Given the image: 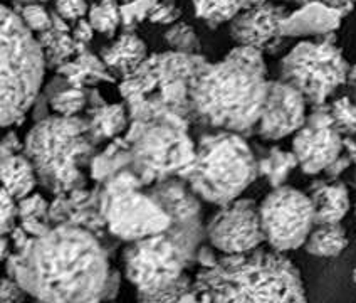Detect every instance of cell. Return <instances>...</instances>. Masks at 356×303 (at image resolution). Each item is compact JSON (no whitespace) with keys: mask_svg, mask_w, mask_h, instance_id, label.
Here are the masks:
<instances>
[{"mask_svg":"<svg viewBox=\"0 0 356 303\" xmlns=\"http://www.w3.org/2000/svg\"><path fill=\"white\" fill-rule=\"evenodd\" d=\"M299 167L306 176L325 172L330 164L341 155L343 137L334 130L330 104L311 107L305 125L294 133L293 148Z\"/></svg>","mask_w":356,"mask_h":303,"instance_id":"13","label":"cell"},{"mask_svg":"<svg viewBox=\"0 0 356 303\" xmlns=\"http://www.w3.org/2000/svg\"><path fill=\"white\" fill-rule=\"evenodd\" d=\"M129 127L124 133L131 164L145 187L181 177L197 155V141L188 135L190 120L170 110L156 93L129 101Z\"/></svg>","mask_w":356,"mask_h":303,"instance_id":"4","label":"cell"},{"mask_svg":"<svg viewBox=\"0 0 356 303\" xmlns=\"http://www.w3.org/2000/svg\"><path fill=\"white\" fill-rule=\"evenodd\" d=\"M24 153L34 162L39 184L52 196L86 187L84 169H89L98 147L89 137L83 116L49 115L27 133Z\"/></svg>","mask_w":356,"mask_h":303,"instance_id":"5","label":"cell"},{"mask_svg":"<svg viewBox=\"0 0 356 303\" xmlns=\"http://www.w3.org/2000/svg\"><path fill=\"white\" fill-rule=\"evenodd\" d=\"M15 226H19V202L10 192L2 189V222H0L2 236L10 234Z\"/></svg>","mask_w":356,"mask_h":303,"instance_id":"37","label":"cell"},{"mask_svg":"<svg viewBox=\"0 0 356 303\" xmlns=\"http://www.w3.org/2000/svg\"><path fill=\"white\" fill-rule=\"evenodd\" d=\"M56 75L66 81L70 86L95 88L98 83H116L118 78L108 70L101 56H95L91 51L84 49L74 59L56 70Z\"/></svg>","mask_w":356,"mask_h":303,"instance_id":"22","label":"cell"},{"mask_svg":"<svg viewBox=\"0 0 356 303\" xmlns=\"http://www.w3.org/2000/svg\"><path fill=\"white\" fill-rule=\"evenodd\" d=\"M307 194L313 201L316 224L341 222L350 211V191L345 182L338 179L314 180Z\"/></svg>","mask_w":356,"mask_h":303,"instance_id":"19","label":"cell"},{"mask_svg":"<svg viewBox=\"0 0 356 303\" xmlns=\"http://www.w3.org/2000/svg\"><path fill=\"white\" fill-rule=\"evenodd\" d=\"M84 118L88 120L89 137L99 147L103 141H111L123 137L129 127V111L124 101L121 103H103L88 108Z\"/></svg>","mask_w":356,"mask_h":303,"instance_id":"21","label":"cell"},{"mask_svg":"<svg viewBox=\"0 0 356 303\" xmlns=\"http://www.w3.org/2000/svg\"><path fill=\"white\" fill-rule=\"evenodd\" d=\"M330 113L333 118V127L341 137L356 135V103L348 96L334 100L330 103Z\"/></svg>","mask_w":356,"mask_h":303,"instance_id":"33","label":"cell"},{"mask_svg":"<svg viewBox=\"0 0 356 303\" xmlns=\"http://www.w3.org/2000/svg\"><path fill=\"white\" fill-rule=\"evenodd\" d=\"M49 219L52 224H76L88 229L101 241L108 256L118 248L120 240L109 233L106 221L99 211V189L81 187L67 194L54 196L49 204Z\"/></svg>","mask_w":356,"mask_h":303,"instance_id":"15","label":"cell"},{"mask_svg":"<svg viewBox=\"0 0 356 303\" xmlns=\"http://www.w3.org/2000/svg\"><path fill=\"white\" fill-rule=\"evenodd\" d=\"M129 164H131V157H129L127 140L124 137H118L92 157L91 165H89V172H91L89 176L96 184H101L115 173L129 169Z\"/></svg>","mask_w":356,"mask_h":303,"instance_id":"25","label":"cell"},{"mask_svg":"<svg viewBox=\"0 0 356 303\" xmlns=\"http://www.w3.org/2000/svg\"><path fill=\"white\" fill-rule=\"evenodd\" d=\"M159 0H123L121 3V27L127 32H135L138 24L149 17Z\"/></svg>","mask_w":356,"mask_h":303,"instance_id":"34","label":"cell"},{"mask_svg":"<svg viewBox=\"0 0 356 303\" xmlns=\"http://www.w3.org/2000/svg\"><path fill=\"white\" fill-rule=\"evenodd\" d=\"M207 240L202 219L172 222L168 229L124 246V277L136 292L153 293L175 283L185 268L197 261V251Z\"/></svg>","mask_w":356,"mask_h":303,"instance_id":"7","label":"cell"},{"mask_svg":"<svg viewBox=\"0 0 356 303\" xmlns=\"http://www.w3.org/2000/svg\"><path fill=\"white\" fill-rule=\"evenodd\" d=\"M289 10L284 3L266 2L250 7L230 20V38L237 46L256 47L262 52H276L282 44L281 26Z\"/></svg>","mask_w":356,"mask_h":303,"instance_id":"16","label":"cell"},{"mask_svg":"<svg viewBox=\"0 0 356 303\" xmlns=\"http://www.w3.org/2000/svg\"><path fill=\"white\" fill-rule=\"evenodd\" d=\"M99 56L108 70L121 79L138 70L140 64L148 58V51L147 44L136 32L123 31V34L101 49Z\"/></svg>","mask_w":356,"mask_h":303,"instance_id":"20","label":"cell"},{"mask_svg":"<svg viewBox=\"0 0 356 303\" xmlns=\"http://www.w3.org/2000/svg\"><path fill=\"white\" fill-rule=\"evenodd\" d=\"M88 20L96 32L113 38L121 26V6L116 0H99L89 7Z\"/></svg>","mask_w":356,"mask_h":303,"instance_id":"29","label":"cell"},{"mask_svg":"<svg viewBox=\"0 0 356 303\" xmlns=\"http://www.w3.org/2000/svg\"><path fill=\"white\" fill-rule=\"evenodd\" d=\"M92 36H95V27L91 26L88 17L79 19L74 22V27H72V38L78 40L83 46H88L91 42Z\"/></svg>","mask_w":356,"mask_h":303,"instance_id":"41","label":"cell"},{"mask_svg":"<svg viewBox=\"0 0 356 303\" xmlns=\"http://www.w3.org/2000/svg\"><path fill=\"white\" fill-rule=\"evenodd\" d=\"M192 288L193 280L187 273H184L175 283H172L167 288L159 290V292H138V295H136V303H178L185 295L192 292Z\"/></svg>","mask_w":356,"mask_h":303,"instance_id":"32","label":"cell"},{"mask_svg":"<svg viewBox=\"0 0 356 303\" xmlns=\"http://www.w3.org/2000/svg\"><path fill=\"white\" fill-rule=\"evenodd\" d=\"M198 303H307L294 263L276 249L224 254L193 280Z\"/></svg>","mask_w":356,"mask_h":303,"instance_id":"3","label":"cell"},{"mask_svg":"<svg viewBox=\"0 0 356 303\" xmlns=\"http://www.w3.org/2000/svg\"><path fill=\"white\" fill-rule=\"evenodd\" d=\"M279 3H287V2H294V0H277Z\"/></svg>","mask_w":356,"mask_h":303,"instance_id":"53","label":"cell"},{"mask_svg":"<svg viewBox=\"0 0 356 303\" xmlns=\"http://www.w3.org/2000/svg\"><path fill=\"white\" fill-rule=\"evenodd\" d=\"M218 261L216 248L212 244H202L197 251V263H200L202 268H212Z\"/></svg>","mask_w":356,"mask_h":303,"instance_id":"46","label":"cell"},{"mask_svg":"<svg viewBox=\"0 0 356 303\" xmlns=\"http://www.w3.org/2000/svg\"><path fill=\"white\" fill-rule=\"evenodd\" d=\"M2 160V184L15 199H24L34 192L39 184L35 165L24 152L0 157Z\"/></svg>","mask_w":356,"mask_h":303,"instance_id":"24","label":"cell"},{"mask_svg":"<svg viewBox=\"0 0 356 303\" xmlns=\"http://www.w3.org/2000/svg\"><path fill=\"white\" fill-rule=\"evenodd\" d=\"M2 46H0V121L2 127L20 125L38 100L47 61L39 38L20 15L2 7Z\"/></svg>","mask_w":356,"mask_h":303,"instance_id":"8","label":"cell"},{"mask_svg":"<svg viewBox=\"0 0 356 303\" xmlns=\"http://www.w3.org/2000/svg\"><path fill=\"white\" fill-rule=\"evenodd\" d=\"M120 285H121V273L118 272V270L111 268L109 270V277H108L106 285H104L103 293H101V303L115 300L116 295H118Z\"/></svg>","mask_w":356,"mask_h":303,"instance_id":"42","label":"cell"},{"mask_svg":"<svg viewBox=\"0 0 356 303\" xmlns=\"http://www.w3.org/2000/svg\"><path fill=\"white\" fill-rule=\"evenodd\" d=\"M165 42L172 51L188 52V54H200V40L195 29L185 22L172 24L165 32Z\"/></svg>","mask_w":356,"mask_h":303,"instance_id":"31","label":"cell"},{"mask_svg":"<svg viewBox=\"0 0 356 303\" xmlns=\"http://www.w3.org/2000/svg\"><path fill=\"white\" fill-rule=\"evenodd\" d=\"M294 2H296L298 6H302V3L307 2H321L325 3V6L331 7V9H337L343 17H346V15H350L351 12H353L356 0H294Z\"/></svg>","mask_w":356,"mask_h":303,"instance_id":"43","label":"cell"},{"mask_svg":"<svg viewBox=\"0 0 356 303\" xmlns=\"http://www.w3.org/2000/svg\"><path fill=\"white\" fill-rule=\"evenodd\" d=\"M34 303H44V302H40V300H35Z\"/></svg>","mask_w":356,"mask_h":303,"instance_id":"55","label":"cell"},{"mask_svg":"<svg viewBox=\"0 0 356 303\" xmlns=\"http://www.w3.org/2000/svg\"><path fill=\"white\" fill-rule=\"evenodd\" d=\"M307 101L301 91L284 79H273L267 84V96L261 118L256 125V135L267 141H276L294 135L305 125Z\"/></svg>","mask_w":356,"mask_h":303,"instance_id":"14","label":"cell"},{"mask_svg":"<svg viewBox=\"0 0 356 303\" xmlns=\"http://www.w3.org/2000/svg\"><path fill=\"white\" fill-rule=\"evenodd\" d=\"M343 148L350 155V159L356 165V141L351 137H343Z\"/></svg>","mask_w":356,"mask_h":303,"instance_id":"47","label":"cell"},{"mask_svg":"<svg viewBox=\"0 0 356 303\" xmlns=\"http://www.w3.org/2000/svg\"><path fill=\"white\" fill-rule=\"evenodd\" d=\"M353 280H355V283H356V268L353 270Z\"/></svg>","mask_w":356,"mask_h":303,"instance_id":"54","label":"cell"},{"mask_svg":"<svg viewBox=\"0 0 356 303\" xmlns=\"http://www.w3.org/2000/svg\"><path fill=\"white\" fill-rule=\"evenodd\" d=\"M195 15L209 26L230 22L238 12L244 10L242 0H193Z\"/></svg>","mask_w":356,"mask_h":303,"instance_id":"28","label":"cell"},{"mask_svg":"<svg viewBox=\"0 0 356 303\" xmlns=\"http://www.w3.org/2000/svg\"><path fill=\"white\" fill-rule=\"evenodd\" d=\"M178 303H198V298H197V293H195V290L192 288V292H190L188 295H185L184 298H181L180 302Z\"/></svg>","mask_w":356,"mask_h":303,"instance_id":"49","label":"cell"},{"mask_svg":"<svg viewBox=\"0 0 356 303\" xmlns=\"http://www.w3.org/2000/svg\"><path fill=\"white\" fill-rule=\"evenodd\" d=\"M103 303H115V302H103Z\"/></svg>","mask_w":356,"mask_h":303,"instance_id":"56","label":"cell"},{"mask_svg":"<svg viewBox=\"0 0 356 303\" xmlns=\"http://www.w3.org/2000/svg\"><path fill=\"white\" fill-rule=\"evenodd\" d=\"M147 191L165 209L172 222L202 219L200 197L181 177H170V179L155 182L147 187Z\"/></svg>","mask_w":356,"mask_h":303,"instance_id":"18","label":"cell"},{"mask_svg":"<svg viewBox=\"0 0 356 303\" xmlns=\"http://www.w3.org/2000/svg\"><path fill=\"white\" fill-rule=\"evenodd\" d=\"M266 2H269V0H242V3H244V9L262 6V3H266Z\"/></svg>","mask_w":356,"mask_h":303,"instance_id":"50","label":"cell"},{"mask_svg":"<svg viewBox=\"0 0 356 303\" xmlns=\"http://www.w3.org/2000/svg\"><path fill=\"white\" fill-rule=\"evenodd\" d=\"M343 19L337 9L321 2H307L286 15L281 32L284 38H323L334 34Z\"/></svg>","mask_w":356,"mask_h":303,"instance_id":"17","label":"cell"},{"mask_svg":"<svg viewBox=\"0 0 356 303\" xmlns=\"http://www.w3.org/2000/svg\"><path fill=\"white\" fill-rule=\"evenodd\" d=\"M259 212L266 241L281 253L305 246L316 226L309 194L286 184L267 194L259 204Z\"/></svg>","mask_w":356,"mask_h":303,"instance_id":"11","label":"cell"},{"mask_svg":"<svg viewBox=\"0 0 356 303\" xmlns=\"http://www.w3.org/2000/svg\"><path fill=\"white\" fill-rule=\"evenodd\" d=\"M209 244L224 254L248 253L266 241L259 204L249 197L220 205L205 224Z\"/></svg>","mask_w":356,"mask_h":303,"instance_id":"12","label":"cell"},{"mask_svg":"<svg viewBox=\"0 0 356 303\" xmlns=\"http://www.w3.org/2000/svg\"><path fill=\"white\" fill-rule=\"evenodd\" d=\"M19 222L29 217H42L49 219V204L40 194L32 192L24 199H19ZM51 221V219H49Z\"/></svg>","mask_w":356,"mask_h":303,"instance_id":"36","label":"cell"},{"mask_svg":"<svg viewBox=\"0 0 356 303\" xmlns=\"http://www.w3.org/2000/svg\"><path fill=\"white\" fill-rule=\"evenodd\" d=\"M26 295H29L24 290L17 280H12L10 277H6L2 280V292H0V303H24Z\"/></svg>","mask_w":356,"mask_h":303,"instance_id":"40","label":"cell"},{"mask_svg":"<svg viewBox=\"0 0 356 303\" xmlns=\"http://www.w3.org/2000/svg\"><path fill=\"white\" fill-rule=\"evenodd\" d=\"M89 7L86 0H56V14L66 19L67 22L88 17Z\"/></svg>","mask_w":356,"mask_h":303,"instance_id":"39","label":"cell"},{"mask_svg":"<svg viewBox=\"0 0 356 303\" xmlns=\"http://www.w3.org/2000/svg\"><path fill=\"white\" fill-rule=\"evenodd\" d=\"M99 211L109 233L120 241L131 242L170 228L172 219L149 196L140 177L124 169L98 184Z\"/></svg>","mask_w":356,"mask_h":303,"instance_id":"9","label":"cell"},{"mask_svg":"<svg viewBox=\"0 0 356 303\" xmlns=\"http://www.w3.org/2000/svg\"><path fill=\"white\" fill-rule=\"evenodd\" d=\"M259 176L266 177L270 187H281L286 184L289 173L299 167L298 157L294 152L282 150L279 147H270L264 155L257 157Z\"/></svg>","mask_w":356,"mask_h":303,"instance_id":"27","label":"cell"},{"mask_svg":"<svg viewBox=\"0 0 356 303\" xmlns=\"http://www.w3.org/2000/svg\"><path fill=\"white\" fill-rule=\"evenodd\" d=\"M39 42L46 54L47 66L58 70L59 66L66 64L67 61L74 59L79 52H83L88 46H83L72 38V29L66 19L58 14H52L51 29L39 34Z\"/></svg>","mask_w":356,"mask_h":303,"instance_id":"23","label":"cell"},{"mask_svg":"<svg viewBox=\"0 0 356 303\" xmlns=\"http://www.w3.org/2000/svg\"><path fill=\"white\" fill-rule=\"evenodd\" d=\"M351 164H353V162H351L350 155H348V153L343 150L341 155H339L338 159L333 162V164H330L326 167V171H325L326 177H327V179H338V177L341 176V173L345 172Z\"/></svg>","mask_w":356,"mask_h":303,"instance_id":"44","label":"cell"},{"mask_svg":"<svg viewBox=\"0 0 356 303\" xmlns=\"http://www.w3.org/2000/svg\"><path fill=\"white\" fill-rule=\"evenodd\" d=\"M20 19L24 20L32 32H46L52 26V14L44 9L40 3H26L19 12Z\"/></svg>","mask_w":356,"mask_h":303,"instance_id":"35","label":"cell"},{"mask_svg":"<svg viewBox=\"0 0 356 303\" xmlns=\"http://www.w3.org/2000/svg\"><path fill=\"white\" fill-rule=\"evenodd\" d=\"M348 81H351V83H356V64H355V66L350 68V75H348Z\"/></svg>","mask_w":356,"mask_h":303,"instance_id":"51","label":"cell"},{"mask_svg":"<svg viewBox=\"0 0 356 303\" xmlns=\"http://www.w3.org/2000/svg\"><path fill=\"white\" fill-rule=\"evenodd\" d=\"M0 157H6V155H12V153H19L24 152V141L19 140L17 133L9 132L6 135V139L2 140V145H0Z\"/></svg>","mask_w":356,"mask_h":303,"instance_id":"45","label":"cell"},{"mask_svg":"<svg viewBox=\"0 0 356 303\" xmlns=\"http://www.w3.org/2000/svg\"><path fill=\"white\" fill-rule=\"evenodd\" d=\"M9 242H10L9 238L2 236V260L3 261L9 260V256L12 254V251L9 249Z\"/></svg>","mask_w":356,"mask_h":303,"instance_id":"48","label":"cell"},{"mask_svg":"<svg viewBox=\"0 0 356 303\" xmlns=\"http://www.w3.org/2000/svg\"><path fill=\"white\" fill-rule=\"evenodd\" d=\"M350 68L334 34H327L298 42L282 58L279 72L281 79L302 93L309 107H319L346 83Z\"/></svg>","mask_w":356,"mask_h":303,"instance_id":"10","label":"cell"},{"mask_svg":"<svg viewBox=\"0 0 356 303\" xmlns=\"http://www.w3.org/2000/svg\"><path fill=\"white\" fill-rule=\"evenodd\" d=\"M264 52L236 46L209 63L190 83V121L209 130L241 135L256 130L267 96Z\"/></svg>","mask_w":356,"mask_h":303,"instance_id":"2","label":"cell"},{"mask_svg":"<svg viewBox=\"0 0 356 303\" xmlns=\"http://www.w3.org/2000/svg\"><path fill=\"white\" fill-rule=\"evenodd\" d=\"M181 10L173 0H159L153 7L148 20L153 24H163V26H172L180 20Z\"/></svg>","mask_w":356,"mask_h":303,"instance_id":"38","label":"cell"},{"mask_svg":"<svg viewBox=\"0 0 356 303\" xmlns=\"http://www.w3.org/2000/svg\"><path fill=\"white\" fill-rule=\"evenodd\" d=\"M20 2H24V3H42V2H46V0H20Z\"/></svg>","mask_w":356,"mask_h":303,"instance_id":"52","label":"cell"},{"mask_svg":"<svg viewBox=\"0 0 356 303\" xmlns=\"http://www.w3.org/2000/svg\"><path fill=\"white\" fill-rule=\"evenodd\" d=\"M49 107L52 113L60 116H79V113L88 108V91L86 88L70 86L66 84L56 91L49 98Z\"/></svg>","mask_w":356,"mask_h":303,"instance_id":"30","label":"cell"},{"mask_svg":"<svg viewBox=\"0 0 356 303\" xmlns=\"http://www.w3.org/2000/svg\"><path fill=\"white\" fill-rule=\"evenodd\" d=\"M108 253L88 229L56 224L22 251H12L7 277L44 303H101L109 277Z\"/></svg>","mask_w":356,"mask_h":303,"instance_id":"1","label":"cell"},{"mask_svg":"<svg viewBox=\"0 0 356 303\" xmlns=\"http://www.w3.org/2000/svg\"><path fill=\"white\" fill-rule=\"evenodd\" d=\"M348 246V236L341 222L316 224L307 238L305 248L313 256L334 258L339 256Z\"/></svg>","mask_w":356,"mask_h":303,"instance_id":"26","label":"cell"},{"mask_svg":"<svg viewBox=\"0 0 356 303\" xmlns=\"http://www.w3.org/2000/svg\"><path fill=\"white\" fill-rule=\"evenodd\" d=\"M257 177V155L245 137L212 130L198 139L195 160L181 179L202 201L220 208L238 199Z\"/></svg>","mask_w":356,"mask_h":303,"instance_id":"6","label":"cell"}]
</instances>
